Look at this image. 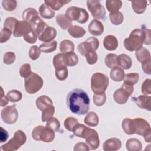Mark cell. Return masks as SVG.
Wrapping results in <instances>:
<instances>
[{"mask_svg":"<svg viewBox=\"0 0 151 151\" xmlns=\"http://www.w3.org/2000/svg\"><path fill=\"white\" fill-rule=\"evenodd\" d=\"M90 150V148L87 145V143H83V142H79L76 143L74 145V151H88Z\"/></svg>","mask_w":151,"mask_h":151,"instance_id":"58","label":"cell"},{"mask_svg":"<svg viewBox=\"0 0 151 151\" xmlns=\"http://www.w3.org/2000/svg\"><path fill=\"white\" fill-rule=\"evenodd\" d=\"M133 126L134 134L143 136V134L149 129H150V126L149 123L145 119L137 117L133 119Z\"/></svg>","mask_w":151,"mask_h":151,"instance_id":"13","label":"cell"},{"mask_svg":"<svg viewBox=\"0 0 151 151\" xmlns=\"http://www.w3.org/2000/svg\"><path fill=\"white\" fill-rule=\"evenodd\" d=\"M68 32L71 37L79 38L83 37L86 33V30L81 27L78 25H72L68 29Z\"/></svg>","mask_w":151,"mask_h":151,"instance_id":"31","label":"cell"},{"mask_svg":"<svg viewBox=\"0 0 151 151\" xmlns=\"http://www.w3.org/2000/svg\"><path fill=\"white\" fill-rule=\"evenodd\" d=\"M53 65L55 70L67 67L64 62L62 53H58L54 55L53 58Z\"/></svg>","mask_w":151,"mask_h":151,"instance_id":"44","label":"cell"},{"mask_svg":"<svg viewBox=\"0 0 151 151\" xmlns=\"http://www.w3.org/2000/svg\"><path fill=\"white\" fill-rule=\"evenodd\" d=\"M133 101L140 108L150 111L151 110V97L150 96L141 95L137 97H133Z\"/></svg>","mask_w":151,"mask_h":151,"instance_id":"15","label":"cell"},{"mask_svg":"<svg viewBox=\"0 0 151 151\" xmlns=\"http://www.w3.org/2000/svg\"><path fill=\"white\" fill-rule=\"evenodd\" d=\"M145 40V32L142 29H134L129 37L124 40L123 45L126 50L129 51H136L143 47Z\"/></svg>","mask_w":151,"mask_h":151,"instance_id":"2","label":"cell"},{"mask_svg":"<svg viewBox=\"0 0 151 151\" xmlns=\"http://www.w3.org/2000/svg\"><path fill=\"white\" fill-rule=\"evenodd\" d=\"M84 122L85 124L90 127H95L98 125L99 119L95 112L90 111L87 113L84 119Z\"/></svg>","mask_w":151,"mask_h":151,"instance_id":"32","label":"cell"},{"mask_svg":"<svg viewBox=\"0 0 151 151\" xmlns=\"http://www.w3.org/2000/svg\"><path fill=\"white\" fill-rule=\"evenodd\" d=\"M117 65L122 69L128 70L132 65V60L126 54H121L117 57Z\"/></svg>","mask_w":151,"mask_h":151,"instance_id":"20","label":"cell"},{"mask_svg":"<svg viewBox=\"0 0 151 151\" xmlns=\"http://www.w3.org/2000/svg\"><path fill=\"white\" fill-rule=\"evenodd\" d=\"M145 32V40L143 44L145 45H150L151 44V35L150 29L146 28H142Z\"/></svg>","mask_w":151,"mask_h":151,"instance_id":"59","label":"cell"},{"mask_svg":"<svg viewBox=\"0 0 151 151\" xmlns=\"http://www.w3.org/2000/svg\"><path fill=\"white\" fill-rule=\"evenodd\" d=\"M6 97L9 101L15 103L19 101L22 98V94L21 91L17 90H11L6 94Z\"/></svg>","mask_w":151,"mask_h":151,"instance_id":"40","label":"cell"},{"mask_svg":"<svg viewBox=\"0 0 151 151\" xmlns=\"http://www.w3.org/2000/svg\"><path fill=\"white\" fill-rule=\"evenodd\" d=\"M122 127L126 134L132 135L134 134L133 119L130 118L124 119L122 123Z\"/></svg>","mask_w":151,"mask_h":151,"instance_id":"34","label":"cell"},{"mask_svg":"<svg viewBox=\"0 0 151 151\" xmlns=\"http://www.w3.org/2000/svg\"><path fill=\"white\" fill-rule=\"evenodd\" d=\"M65 15L71 21H77L80 24L86 23L89 18L88 13L85 9L74 6L68 7Z\"/></svg>","mask_w":151,"mask_h":151,"instance_id":"7","label":"cell"},{"mask_svg":"<svg viewBox=\"0 0 151 151\" xmlns=\"http://www.w3.org/2000/svg\"><path fill=\"white\" fill-rule=\"evenodd\" d=\"M99 47V41L97 38L94 37H90L87 38L85 41L81 42L77 46L78 52L83 56L91 51H96Z\"/></svg>","mask_w":151,"mask_h":151,"instance_id":"11","label":"cell"},{"mask_svg":"<svg viewBox=\"0 0 151 151\" xmlns=\"http://www.w3.org/2000/svg\"><path fill=\"white\" fill-rule=\"evenodd\" d=\"M145 142L150 143L151 142V129H148L143 135Z\"/></svg>","mask_w":151,"mask_h":151,"instance_id":"63","label":"cell"},{"mask_svg":"<svg viewBox=\"0 0 151 151\" xmlns=\"http://www.w3.org/2000/svg\"><path fill=\"white\" fill-rule=\"evenodd\" d=\"M109 83V77L101 73H95L91 77V88L94 93H104Z\"/></svg>","mask_w":151,"mask_h":151,"instance_id":"3","label":"cell"},{"mask_svg":"<svg viewBox=\"0 0 151 151\" xmlns=\"http://www.w3.org/2000/svg\"><path fill=\"white\" fill-rule=\"evenodd\" d=\"M87 8L95 19H103L106 17V10L99 1H87Z\"/></svg>","mask_w":151,"mask_h":151,"instance_id":"9","label":"cell"},{"mask_svg":"<svg viewBox=\"0 0 151 151\" xmlns=\"http://www.w3.org/2000/svg\"><path fill=\"white\" fill-rule=\"evenodd\" d=\"M57 42L56 41L53 40L50 42H46L41 44L39 48L42 52L51 53L57 49Z\"/></svg>","mask_w":151,"mask_h":151,"instance_id":"36","label":"cell"},{"mask_svg":"<svg viewBox=\"0 0 151 151\" xmlns=\"http://www.w3.org/2000/svg\"><path fill=\"white\" fill-rule=\"evenodd\" d=\"M55 113V107L53 105L47 107L43 111H42L41 114V120L43 122H47L51 118L53 117V115Z\"/></svg>","mask_w":151,"mask_h":151,"instance_id":"41","label":"cell"},{"mask_svg":"<svg viewBox=\"0 0 151 151\" xmlns=\"http://www.w3.org/2000/svg\"><path fill=\"white\" fill-rule=\"evenodd\" d=\"M18 21L16 18H14L13 17H8L5 19L4 21V27L8 28L13 33V31Z\"/></svg>","mask_w":151,"mask_h":151,"instance_id":"45","label":"cell"},{"mask_svg":"<svg viewBox=\"0 0 151 151\" xmlns=\"http://www.w3.org/2000/svg\"><path fill=\"white\" fill-rule=\"evenodd\" d=\"M109 18L112 24L114 25H119L123 22L124 17L123 14L119 11L114 12H110L109 14Z\"/></svg>","mask_w":151,"mask_h":151,"instance_id":"38","label":"cell"},{"mask_svg":"<svg viewBox=\"0 0 151 151\" xmlns=\"http://www.w3.org/2000/svg\"><path fill=\"white\" fill-rule=\"evenodd\" d=\"M78 123H79V122L77 119L73 117H68L64 122V126L67 130L72 132L73 128Z\"/></svg>","mask_w":151,"mask_h":151,"instance_id":"46","label":"cell"},{"mask_svg":"<svg viewBox=\"0 0 151 151\" xmlns=\"http://www.w3.org/2000/svg\"><path fill=\"white\" fill-rule=\"evenodd\" d=\"M132 7L135 13L137 14H143L147 5V2L145 0H137L130 1Z\"/></svg>","mask_w":151,"mask_h":151,"instance_id":"24","label":"cell"},{"mask_svg":"<svg viewBox=\"0 0 151 151\" xmlns=\"http://www.w3.org/2000/svg\"><path fill=\"white\" fill-rule=\"evenodd\" d=\"M31 73V65L28 63H25L22 64L19 68V74L21 77L24 78L29 76Z\"/></svg>","mask_w":151,"mask_h":151,"instance_id":"52","label":"cell"},{"mask_svg":"<svg viewBox=\"0 0 151 151\" xmlns=\"http://www.w3.org/2000/svg\"><path fill=\"white\" fill-rule=\"evenodd\" d=\"M71 1L65 0H45L44 3L54 11H58L65 4L70 2Z\"/></svg>","mask_w":151,"mask_h":151,"instance_id":"35","label":"cell"},{"mask_svg":"<svg viewBox=\"0 0 151 151\" xmlns=\"http://www.w3.org/2000/svg\"><path fill=\"white\" fill-rule=\"evenodd\" d=\"M2 121L8 124L15 123L18 118V112L14 105L8 106L4 107L1 113Z\"/></svg>","mask_w":151,"mask_h":151,"instance_id":"10","label":"cell"},{"mask_svg":"<svg viewBox=\"0 0 151 151\" xmlns=\"http://www.w3.org/2000/svg\"><path fill=\"white\" fill-rule=\"evenodd\" d=\"M46 122V126L51 128L54 132H57L60 127V121L55 117H52Z\"/></svg>","mask_w":151,"mask_h":151,"instance_id":"48","label":"cell"},{"mask_svg":"<svg viewBox=\"0 0 151 151\" xmlns=\"http://www.w3.org/2000/svg\"><path fill=\"white\" fill-rule=\"evenodd\" d=\"M80 138H83L86 140L87 145L91 150H96L99 146L100 139L99 134L97 131L93 129L86 126Z\"/></svg>","mask_w":151,"mask_h":151,"instance_id":"8","label":"cell"},{"mask_svg":"<svg viewBox=\"0 0 151 151\" xmlns=\"http://www.w3.org/2000/svg\"><path fill=\"white\" fill-rule=\"evenodd\" d=\"M32 137L36 141L50 143L53 141L55 138V132L47 126H37L32 130Z\"/></svg>","mask_w":151,"mask_h":151,"instance_id":"4","label":"cell"},{"mask_svg":"<svg viewBox=\"0 0 151 151\" xmlns=\"http://www.w3.org/2000/svg\"><path fill=\"white\" fill-rule=\"evenodd\" d=\"M23 38L25 40V41L26 42H27L28 43L34 44L37 41L38 37H37L36 33L32 29L31 32H29V33H28L27 34L24 35L23 37Z\"/></svg>","mask_w":151,"mask_h":151,"instance_id":"56","label":"cell"},{"mask_svg":"<svg viewBox=\"0 0 151 151\" xmlns=\"http://www.w3.org/2000/svg\"><path fill=\"white\" fill-rule=\"evenodd\" d=\"M35 104L37 107L42 111L50 106L53 105V102L49 97L45 95H42L37 99Z\"/></svg>","mask_w":151,"mask_h":151,"instance_id":"22","label":"cell"},{"mask_svg":"<svg viewBox=\"0 0 151 151\" xmlns=\"http://www.w3.org/2000/svg\"><path fill=\"white\" fill-rule=\"evenodd\" d=\"M90 98L82 89L76 88L70 91L67 96V103L69 110L77 115H84L89 110Z\"/></svg>","mask_w":151,"mask_h":151,"instance_id":"1","label":"cell"},{"mask_svg":"<svg viewBox=\"0 0 151 151\" xmlns=\"http://www.w3.org/2000/svg\"><path fill=\"white\" fill-rule=\"evenodd\" d=\"M41 50L37 45H32L30 47L28 52L29 58L32 60H36L41 55Z\"/></svg>","mask_w":151,"mask_h":151,"instance_id":"49","label":"cell"},{"mask_svg":"<svg viewBox=\"0 0 151 151\" xmlns=\"http://www.w3.org/2000/svg\"><path fill=\"white\" fill-rule=\"evenodd\" d=\"M117 55L115 54H108L104 58V63L109 68H112L113 67L117 66Z\"/></svg>","mask_w":151,"mask_h":151,"instance_id":"42","label":"cell"},{"mask_svg":"<svg viewBox=\"0 0 151 151\" xmlns=\"http://www.w3.org/2000/svg\"><path fill=\"white\" fill-rule=\"evenodd\" d=\"M122 147L121 140L116 137H112L106 140L103 144V149L104 151H116Z\"/></svg>","mask_w":151,"mask_h":151,"instance_id":"16","label":"cell"},{"mask_svg":"<svg viewBox=\"0 0 151 151\" xmlns=\"http://www.w3.org/2000/svg\"><path fill=\"white\" fill-rule=\"evenodd\" d=\"M38 16V13L37 11L33 8H28L25 9L22 14V19L29 23H30L33 20V19Z\"/></svg>","mask_w":151,"mask_h":151,"instance_id":"33","label":"cell"},{"mask_svg":"<svg viewBox=\"0 0 151 151\" xmlns=\"http://www.w3.org/2000/svg\"><path fill=\"white\" fill-rule=\"evenodd\" d=\"M43 79L37 73H31L27 77L25 78L24 86L26 91L31 94L38 92L43 87Z\"/></svg>","mask_w":151,"mask_h":151,"instance_id":"6","label":"cell"},{"mask_svg":"<svg viewBox=\"0 0 151 151\" xmlns=\"http://www.w3.org/2000/svg\"><path fill=\"white\" fill-rule=\"evenodd\" d=\"M57 35L56 29L52 27L48 26L38 37V40L44 42H50L53 41Z\"/></svg>","mask_w":151,"mask_h":151,"instance_id":"19","label":"cell"},{"mask_svg":"<svg viewBox=\"0 0 151 151\" xmlns=\"http://www.w3.org/2000/svg\"><path fill=\"white\" fill-rule=\"evenodd\" d=\"M1 101H0V106L1 107H4L8 103L9 100H8L6 96L4 94V91L2 87H1Z\"/></svg>","mask_w":151,"mask_h":151,"instance_id":"62","label":"cell"},{"mask_svg":"<svg viewBox=\"0 0 151 151\" xmlns=\"http://www.w3.org/2000/svg\"><path fill=\"white\" fill-rule=\"evenodd\" d=\"M32 30L31 24L24 21H18L13 31V35L15 37H24Z\"/></svg>","mask_w":151,"mask_h":151,"instance_id":"12","label":"cell"},{"mask_svg":"<svg viewBox=\"0 0 151 151\" xmlns=\"http://www.w3.org/2000/svg\"><path fill=\"white\" fill-rule=\"evenodd\" d=\"M8 138V133L5 129H4L2 127H1V132H0V142L4 143L6 141Z\"/></svg>","mask_w":151,"mask_h":151,"instance_id":"61","label":"cell"},{"mask_svg":"<svg viewBox=\"0 0 151 151\" xmlns=\"http://www.w3.org/2000/svg\"><path fill=\"white\" fill-rule=\"evenodd\" d=\"M38 11L40 15L43 18L51 19L55 16V11L45 3L41 5Z\"/></svg>","mask_w":151,"mask_h":151,"instance_id":"27","label":"cell"},{"mask_svg":"<svg viewBox=\"0 0 151 151\" xmlns=\"http://www.w3.org/2000/svg\"><path fill=\"white\" fill-rule=\"evenodd\" d=\"M126 148L129 151H140L142 149V144L139 139L131 138L126 141Z\"/></svg>","mask_w":151,"mask_h":151,"instance_id":"25","label":"cell"},{"mask_svg":"<svg viewBox=\"0 0 151 151\" xmlns=\"http://www.w3.org/2000/svg\"><path fill=\"white\" fill-rule=\"evenodd\" d=\"M142 93L144 95H149L151 94V80L149 78L146 79L141 87Z\"/></svg>","mask_w":151,"mask_h":151,"instance_id":"54","label":"cell"},{"mask_svg":"<svg viewBox=\"0 0 151 151\" xmlns=\"http://www.w3.org/2000/svg\"><path fill=\"white\" fill-rule=\"evenodd\" d=\"M26 140L27 136L25 133L21 130H18L7 143L1 146V149L4 151L17 150L25 143Z\"/></svg>","mask_w":151,"mask_h":151,"instance_id":"5","label":"cell"},{"mask_svg":"<svg viewBox=\"0 0 151 151\" xmlns=\"http://www.w3.org/2000/svg\"><path fill=\"white\" fill-rule=\"evenodd\" d=\"M136 59L139 62L142 63L150 60V53L149 51L145 47H142L140 50L135 52Z\"/></svg>","mask_w":151,"mask_h":151,"instance_id":"30","label":"cell"},{"mask_svg":"<svg viewBox=\"0 0 151 151\" xmlns=\"http://www.w3.org/2000/svg\"><path fill=\"white\" fill-rule=\"evenodd\" d=\"M87 63L90 65H93L96 64L98 60V56L96 51H91L87 52L85 56Z\"/></svg>","mask_w":151,"mask_h":151,"instance_id":"53","label":"cell"},{"mask_svg":"<svg viewBox=\"0 0 151 151\" xmlns=\"http://www.w3.org/2000/svg\"><path fill=\"white\" fill-rule=\"evenodd\" d=\"M2 5L5 11H12L16 8L17 2L15 0H3L2 1Z\"/></svg>","mask_w":151,"mask_h":151,"instance_id":"47","label":"cell"},{"mask_svg":"<svg viewBox=\"0 0 151 151\" xmlns=\"http://www.w3.org/2000/svg\"><path fill=\"white\" fill-rule=\"evenodd\" d=\"M104 47L109 51H114L118 47V41L117 38L113 35L106 36L103 40Z\"/></svg>","mask_w":151,"mask_h":151,"instance_id":"21","label":"cell"},{"mask_svg":"<svg viewBox=\"0 0 151 151\" xmlns=\"http://www.w3.org/2000/svg\"><path fill=\"white\" fill-rule=\"evenodd\" d=\"M88 32L93 35H101L104 31V26L101 21L97 19H93L88 26Z\"/></svg>","mask_w":151,"mask_h":151,"instance_id":"17","label":"cell"},{"mask_svg":"<svg viewBox=\"0 0 151 151\" xmlns=\"http://www.w3.org/2000/svg\"><path fill=\"white\" fill-rule=\"evenodd\" d=\"M12 33V32L9 29L4 27L0 33V42L2 44L7 41L11 38Z\"/></svg>","mask_w":151,"mask_h":151,"instance_id":"55","label":"cell"},{"mask_svg":"<svg viewBox=\"0 0 151 151\" xmlns=\"http://www.w3.org/2000/svg\"><path fill=\"white\" fill-rule=\"evenodd\" d=\"M63 57L64 62L67 67L75 66L77 64L78 62V58L74 52L67 54H63Z\"/></svg>","mask_w":151,"mask_h":151,"instance_id":"28","label":"cell"},{"mask_svg":"<svg viewBox=\"0 0 151 151\" xmlns=\"http://www.w3.org/2000/svg\"><path fill=\"white\" fill-rule=\"evenodd\" d=\"M55 74L56 78L58 80L60 81L65 80L67 78L68 75L67 67L55 70Z\"/></svg>","mask_w":151,"mask_h":151,"instance_id":"50","label":"cell"},{"mask_svg":"<svg viewBox=\"0 0 151 151\" xmlns=\"http://www.w3.org/2000/svg\"><path fill=\"white\" fill-rule=\"evenodd\" d=\"M85 127H86L85 125H84L83 124L78 123L73 128L72 132H73V133H74V134L75 136H76L78 137H81V134H82V133H83Z\"/></svg>","mask_w":151,"mask_h":151,"instance_id":"57","label":"cell"},{"mask_svg":"<svg viewBox=\"0 0 151 151\" xmlns=\"http://www.w3.org/2000/svg\"><path fill=\"white\" fill-rule=\"evenodd\" d=\"M139 78V74L137 73H127L124 75V77L123 80H124V84L133 86L138 82Z\"/></svg>","mask_w":151,"mask_h":151,"instance_id":"39","label":"cell"},{"mask_svg":"<svg viewBox=\"0 0 151 151\" xmlns=\"http://www.w3.org/2000/svg\"><path fill=\"white\" fill-rule=\"evenodd\" d=\"M124 70L118 66L113 67L110 73V78L114 81L120 82L122 81L124 77Z\"/></svg>","mask_w":151,"mask_h":151,"instance_id":"26","label":"cell"},{"mask_svg":"<svg viewBox=\"0 0 151 151\" xmlns=\"http://www.w3.org/2000/svg\"><path fill=\"white\" fill-rule=\"evenodd\" d=\"M16 59L15 54L11 51L6 52L3 56V62L4 64L7 65L12 64L14 63Z\"/></svg>","mask_w":151,"mask_h":151,"instance_id":"51","label":"cell"},{"mask_svg":"<svg viewBox=\"0 0 151 151\" xmlns=\"http://www.w3.org/2000/svg\"><path fill=\"white\" fill-rule=\"evenodd\" d=\"M55 21L57 24L61 27V29L65 30L68 29L71 26H72V21L70 20L65 14H60L56 16Z\"/></svg>","mask_w":151,"mask_h":151,"instance_id":"23","label":"cell"},{"mask_svg":"<svg viewBox=\"0 0 151 151\" xmlns=\"http://www.w3.org/2000/svg\"><path fill=\"white\" fill-rule=\"evenodd\" d=\"M107 9L110 12L119 11L122 6V2L120 0H107L106 2Z\"/></svg>","mask_w":151,"mask_h":151,"instance_id":"37","label":"cell"},{"mask_svg":"<svg viewBox=\"0 0 151 151\" xmlns=\"http://www.w3.org/2000/svg\"><path fill=\"white\" fill-rule=\"evenodd\" d=\"M29 24H31L32 29L36 33L38 37L48 26L42 19H41L39 16L33 19V20Z\"/></svg>","mask_w":151,"mask_h":151,"instance_id":"18","label":"cell"},{"mask_svg":"<svg viewBox=\"0 0 151 151\" xmlns=\"http://www.w3.org/2000/svg\"><path fill=\"white\" fill-rule=\"evenodd\" d=\"M132 94L125 88L121 86L119 89H117L113 94V99L114 101L119 104H125Z\"/></svg>","mask_w":151,"mask_h":151,"instance_id":"14","label":"cell"},{"mask_svg":"<svg viewBox=\"0 0 151 151\" xmlns=\"http://www.w3.org/2000/svg\"><path fill=\"white\" fill-rule=\"evenodd\" d=\"M93 102L96 106H103L106 101V95L105 92L101 93H94L93 96Z\"/></svg>","mask_w":151,"mask_h":151,"instance_id":"43","label":"cell"},{"mask_svg":"<svg viewBox=\"0 0 151 151\" xmlns=\"http://www.w3.org/2000/svg\"><path fill=\"white\" fill-rule=\"evenodd\" d=\"M59 48L62 54L73 52L74 50V44L69 40H64L60 43Z\"/></svg>","mask_w":151,"mask_h":151,"instance_id":"29","label":"cell"},{"mask_svg":"<svg viewBox=\"0 0 151 151\" xmlns=\"http://www.w3.org/2000/svg\"><path fill=\"white\" fill-rule=\"evenodd\" d=\"M150 61H151V60L141 63V66H142V68L143 71H144V73H145L146 74H151Z\"/></svg>","mask_w":151,"mask_h":151,"instance_id":"60","label":"cell"}]
</instances>
